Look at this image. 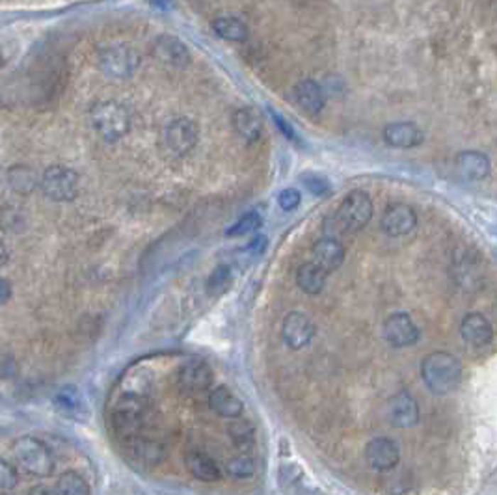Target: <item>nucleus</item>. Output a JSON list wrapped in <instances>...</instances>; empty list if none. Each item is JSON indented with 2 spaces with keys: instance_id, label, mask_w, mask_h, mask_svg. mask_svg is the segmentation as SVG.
I'll return each instance as SVG.
<instances>
[{
  "instance_id": "1",
  "label": "nucleus",
  "mask_w": 497,
  "mask_h": 495,
  "mask_svg": "<svg viewBox=\"0 0 497 495\" xmlns=\"http://www.w3.org/2000/svg\"><path fill=\"white\" fill-rule=\"evenodd\" d=\"M421 378L434 395L445 397L462 384V363L449 352H430L421 361Z\"/></svg>"
},
{
  "instance_id": "2",
  "label": "nucleus",
  "mask_w": 497,
  "mask_h": 495,
  "mask_svg": "<svg viewBox=\"0 0 497 495\" xmlns=\"http://www.w3.org/2000/svg\"><path fill=\"white\" fill-rule=\"evenodd\" d=\"M89 119L95 133L106 142H116L124 138L131 129V116L124 104L116 101H101L89 112Z\"/></svg>"
},
{
  "instance_id": "3",
  "label": "nucleus",
  "mask_w": 497,
  "mask_h": 495,
  "mask_svg": "<svg viewBox=\"0 0 497 495\" xmlns=\"http://www.w3.org/2000/svg\"><path fill=\"white\" fill-rule=\"evenodd\" d=\"M13 455L17 464L30 475L45 479L55 471V456L49 447L34 436L19 437L13 443Z\"/></svg>"
},
{
  "instance_id": "4",
  "label": "nucleus",
  "mask_w": 497,
  "mask_h": 495,
  "mask_svg": "<svg viewBox=\"0 0 497 495\" xmlns=\"http://www.w3.org/2000/svg\"><path fill=\"white\" fill-rule=\"evenodd\" d=\"M371 218H373V201L369 194L364 190H354L341 201L339 209L334 216V226L335 231L341 233H356L364 229Z\"/></svg>"
},
{
  "instance_id": "5",
  "label": "nucleus",
  "mask_w": 497,
  "mask_h": 495,
  "mask_svg": "<svg viewBox=\"0 0 497 495\" xmlns=\"http://www.w3.org/2000/svg\"><path fill=\"white\" fill-rule=\"evenodd\" d=\"M40 188L53 201H73L79 194V173L67 166H50L40 177Z\"/></svg>"
},
{
  "instance_id": "6",
  "label": "nucleus",
  "mask_w": 497,
  "mask_h": 495,
  "mask_svg": "<svg viewBox=\"0 0 497 495\" xmlns=\"http://www.w3.org/2000/svg\"><path fill=\"white\" fill-rule=\"evenodd\" d=\"M197 136L200 131L192 119L178 118L168 123V127L164 129V146L173 157H185L196 148Z\"/></svg>"
},
{
  "instance_id": "7",
  "label": "nucleus",
  "mask_w": 497,
  "mask_h": 495,
  "mask_svg": "<svg viewBox=\"0 0 497 495\" xmlns=\"http://www.w3.org/2000/svg\"><path fill=\"white\" fill-rule=\"evenodd\" d=\"M99 64L106 75L112 77H127L134 73L140 65L138 53L129 45H112L99 56Z\"/></svg>"
},
{
  "instance_id": "8",
  "label": "nucleus",
  "mask_w": 497,
  "mask_h": 495,
  "mask_svg": "<svg viewBox=\"0 0 497 495\" xmlns=\"http://www.w3.org/2000/svg\"><path fill=\"white\" fill-rule=\"evenodd\" d=\"M281 337L285 347L290 350H302L311 343V339L315 337V324L305 313L293 311L283 319L281 326Z\"/></svg>"
},
{
  "instance_id": "9",
  "label": "nucleus",
  "mask_w": 497,
  "mask_h": 495,
  "mask_svg": "<svg viewBox=\"0 0 497 495\" xmlns=\"http://www.w3.org/2000/svg\"><path fill=\"white\" fill-rule=\"evenodd\" d=\"M382 332H384V339L388 341V344H391L393 348L412 347V344L417 343L419 335H421V332H419V328L408 313L389 315Z\"/></svg>"
},
{
  "instance_id": "10",
  "label": "nucleus",
  "mask_w": 497,
  "mask_h": 495,
  "mask_svg": "<svg viewBox=\"0 0 497 495\" xmlns=\"http://www.w3.org/2000/svg\"><path fill=\"white\" fill-rule=\"evenodd\" d=\"M365 460L374 471H389L399 464L400 449L391 437H374L365 447Z\"/></svg>"
},
{
  "instance_id": "11",
  "label": "nucleus",
  "mask_w": 497,
  "mask_h": 495,
  "mask_svg": "<svg viewBox=\"0 0 497 495\" xmlns=\"http://www.w3.org/2000/svg\"><path fill=\"white\" fill-rule=\"evenodd\" d=\"M417 226V214L406 203H393L382 216V229L388 236H404Z\"/></svg>"
},
{
  "instance_id": "12",
  "label": "nucleus",
  "mask_w": 497,
  "mask_h": 495,
  "mask_svg": "<svg viewBox=\"0 0 497 495\" xmlns=\"http://www.w3.org/2000/svg\"><path fill=\"white\" fill-rule=\"evenodd\" d=\"M212 378H214V374H212V369L209 367L207 363L202 361V359H190L179 369L178 382L179 388L185 389V391L197 393L211 388Z\"/></svg>"
},
{
  "instance_id": "13",
  "label": "nucleus",
  "mask_w": 497,
  "mask_h": 495,
  "mask_svg": "<svg viewBox=\"0 0 497 495\" xmlns=\"http://www.w3.org/2000/svg\"><path fill=\"white\" fill-rule=\"evenodd\" d=\"M388 415L391 425L399 428L415 427L419 421V408L415 398L408 391H399L388 406Z\"/></svg>"
},
{
  "instance_id": "14",
  "label": "nucleus",
  "mask_w": 497,
  "mask_h": 495,
  "mask_svg": "<svg viewBox=\"0 0 497 495\" xmlns=\"http://www.w3.org/2000/svg\"><path fill=\"white\" fill-rule=\"evenodd\" d=\"M345 261V246L341 244L334 236H324L313 246V259L317 266L324 270L326 274H330L334 270L339 268Z\"/></svg>"
},
{
  "instance_id": "15",
  "label": "nucleus",
  "mask_w": 497,
  "mask_h": 495,
  "mask_svg": "<svg viewBox=\"0 0 497 495\" xmlns=\"http://www.w3.org/2000/svg\"><path fill=\"white\" fill-rule=\"evenodd\" d=\"M462 339L471 347H488L493 339V328L483 313H468L460 324Z\"/></svg>"
},
{
  "instance_id": "16",
  "label": "nucleus",
  "mask_w": 497,
  "mask_h": 495,
  "mask_svg": "<svg viewBox=\"0 0 497 495\" xmlns=\"http://www.w3.org/2000/svg\"><path fill=\"white\" fill-rule=\"evenodd\" d=\"M384 140L391 148L412 149L423 142V131L415 123L410 121L389 123L384 129Z\"/></svg>"
},
{
  "instance_id": "17",
  "label": "nucleus",
  "mask_w": 497,
  "mask_h": 495,
  "mask_svg": "<svg viewBox=\"0 0 497 495\" xmlns=\"http://www.w3.org/2000/svg\"><path fill=\"white\" fill-rule=\"evenodd\" d=\"M155 56L170 67H185L190 62V53H188L187 45L173 36H160L155 41Z\"/></svg>"
},
{
  "instance_id": "18",
  "label": "nucleus",
  "mask_w": 497,
  "mask_h": 495,
  "mask_svg": "<svg viewBox=\"0 0 497 495\" xmlns=\"http://www.w3.org/2000/svg\"><path fill=\"white\" fill-rule=\"evenodd\" d=\"M458 173L468 181H483L490 175V158L481 151H462L457 155Z\"/></svg>"
},
{
  "instance_id": "19",
  "label": "nucleus",
  "mask_w": 497,
  "mask_h": 495,
  "mask_svg": "<svg viewBox=\"0 0 497 495\" xmlns=\"http://www.w3.org/2000/svg\"><path fill=\"white\" fill-rule=\"evenodd\" d=\"M209 406H211L212 412H217L220 417H226V419H235V417H241L244 412V404L235 393L231 391L226 386H218L211 391L209 395Z\"/></svg>"
},
{
  "instance_id": "20",
  "label": "nucleus",
  "mask_w": 497,
  "mask_h": 495,
  "mask_svg": "<svg viewBox=\"0 0 497 495\" xmlns=\"http://www.w3.org/2000/svg\"><path fill=\"white\" fill-rule=\"evenodd\" d=\"M295 99L298 107L307 114H319L324 108V92L315 80H304L295 88Z\"/></svg>"
},
{
  "instance_id": "21",
  "label": "nucleus",
  "mask_w": 497,
  "mask_h": 495,
  "mask_svg": "<svg viewBox=\"0 0 497 495\" xmlns=\"http://www.w3.org/2000/svg\"><path fill=\"white\" fill-rule=\"evenodd\" d=\"M187 467L196 479L203 482H217L222 479L220 467L211 456L202 451H192L187 455Z\"/></svg>"
},
{
  "instance_id": "22",
  "label": "nucleus",
  "mask_w": 497,
  "mask_h": 495,
  "mask_svg": "<svg viewBox=\"0 0 497 495\" xmlns=\"http://www.w3.org/2000/svg\"><path fill=\"white\" fill-rule=\"evenodd\" d=\"M326 278H328V274H326L324 270L317 266L315 263H311V261L310 263H304L300 268L296 270V285L304 290L305 295L315 296L319 293H322L326 285Z\"/></svg>"
},
{
  "instance_id": "23",
  "label": "nucleus",
  "mask_w": 497,
  "mask_h": 495,
  "mask_svg": "<svg viewBox=\"0 0 497 495\" xmlns=\"http://www.w3.org/2000/svg\"><path fill=\"white\" fill-rule=\"evenodd\" d=\"M233 127L244 142H256L261 136V119L251 108H241L233 114Z\"/></svg>"
},
{
  "instance_id": "24",
  "label": "nucleus",
  "mask_w": 497,
  "mask_h": 495,
  "mask_svg": "<svg viewBox=\"0 0 497 495\" xmlns=\"http://www.w3.org/2000/svg\"><path fill=\"white\" fill-rule=\"evenodd\" d=\"M227 434L231 437V442L235 443V447H239L241 451H248L256 442V428L248 419H242V415L231 419Z\"/></svg>"
},
{
  "instance_id": "25",
  "label": "nucleus",
  "mask_w": 497,
  "mask_h": 495,
  "mask_svg": "<svg viewBox=\"0 0 497 495\" xmlns=\"http://www.w3.org/2000/svg\"><path fill=\"white\" fill-rule=\"evenodd\" d=\"M212 28L222 40L239 41V43L248 40V26L236 17H220L212 23Z\"/></svg>"
},
{
  "instance_id": "26",
  "label": "nucleus",
  "mask_w": 497,
  "mask_h": 495,
  "mask_svg": "<svg viewBox=\"0 0 497 495\" xmlns=\"http://www.w3.org/2000/svg\"><path fill=\"white\" fill-rule=\"evenodd\" d=\"M55 495H89V486L79 473L65 471L56 482Z\"/></svg>"
},
{
  "instance_id": "27",
  "label": "nucleus",
  "mask_w": 497,
  "mask_h": 495,
  "mask_svg": "<svg viewBox=\"0 0 497 495\" xmlns=\"http://www.w3.org/2000/svg\"><path fill=\"white\" fill-rule=\"evenodd\" d=\"M227 473L235 479H248L256 473V462L248 452L236 455L227 460Z\"/></svg>"
},
{
  "instance_id": "28",
  "label": "nucleus",
  "mask_w": 497,
  "mask_h": 495,
  "mask_svg": "<svg viewBox=\"0 0 497 495\" xmlns=\"http://www.w3.org/2000/svg\"><path fill=\"white\" fill-rule=\"evenodd\" d=\"M263 224V218L259 212H248L244 214L239 222H235L229 229L226 231L227 236H244L248 233H253L256 229H259Z\"/></svg>"
},
{
  "instance_id": "29",
  "label": "nucleus",
  "mask_w": 497,
  "mask_h": 495,
  "mask_svg": "<svg viewBox=\"0 0 497 495\" xmlns=\"http://www.w3.org/2000/svg\"><path fill=\"white\" fill-rule=\"evenodd\" d=\"M229 283H231V270H229V266L220 265L218 268H214V272L209 278V295H220L229 287Z\"/></svg>"
},
{
  "instance_id": "30",
  "label": "nucleus",
  "mask_w": 497,
  "mask_h": 495,
  "mask_svg": "<svg viewBox=\"0 0 497 495\" xmlns=\"http://www.w3.org/2000/svg\"><path fill=\"white\" fill-rule=\"evenodd\" d=\"M17 481H19V477H17L15 467L8 460L0 458V490H13Z\"/></svg>"
},
{
  "instance_id": "31",
  "label": "nucleus",
  "mask_w": 497,
  "mask_h": 495,
  "mask_svg": "<svg viewBox=\"0 0 497 495\" xmlns=\"http://www.w3.org/2000/svg\"><path fill=\"white\" fill-rule=\"evenodd\" d=\"M0 226L4 227L6 231L15 233V231H19V227L25 226V218L15 209H4V211L0 212Z\"/></svg>"
},
{
  "instance_id": "32",
  "label": "nucleus",
  "mask_w": 497,
  "mask_h": 495,
  "mask_svg": "<svg viewBox=\"0 0 497 495\" xmlns=\"http://www.w3.org/2000/svg\"><path fill=\"white\" fill-rule=\"evenodd\" d=\"M10 183L11 187L17 188V190H32L36 187L34 172L25 170V175H21V168H15V170H11Z\"/></svg>"
},
{
  "instance_id": "33",
  "label": "nucleus",
  "mask_w": 497,
  "mask_h": 495,
  "mask_svg": "<svg viewBox=\"0 0 497 495\" xmlns=\"http://www.w3.org/2000/svg\"><path fill=\"white\" fill-rule=\"evenodd\" d=\"M300 201L302 196L296 188H285V190L278 196V203H280V207L283 211H295L296 207L300 205Z\"/></svg>"
},
{
  "instance_id": "34",
  "label": "nucleus",
  "mask_w": 497,
  "mask_h": 495,
  "mask_svg": "<svg viewBox=\"0 0 497 495\" xmlns=\"http://www.w3.org/2000/svg\"><path fill=\"white\" fill-rule=\"evenodd\" d=\"M304 183H305V187L310 188L311 194H315V196H326V194L330 192V183L326 181L324 177L305 175Z\"/></svg>"
},
{
  "instance_id": "35",
  "label": "nucleus",
  "mask_w": 497,
  "mask_h": 495,
  "mask_svg": "<svg viewBox=\"0 0 497 495\" xmlns=\"http://www.w3.org/2000/svg\"><path fill=\"white\" fill-rule=\"evenodd\" d=\"M58 402L62 408H67V410H77L80 406L79 393L75 388H64L58 393Z\"/></svg>"
},
{
  "instance_id": "36",
  "label": "nucleus",
  "mask_w": 497,
  "mask_h": 495,
  "mask_svg": "<svg viewBox=\"0 0 497 495\" xmlns=\"http://www.w3.org/2000/svg\"><path fill=\"white\" fill-rule=\"evenodd\" d=\"M271 114H272V119H274V121H276V123H278V127H280V129H281V133L285 134V136H287V138H290V140H296L295 129L290 127L289 123H287V121H285V119L281 118V116H280V114H278V112H274V110H271Z\"/></svg>"
},
{
  "instance_id": "37",
  "label": "nucleus",
  "mask_w": 497,
  "mask_h": 495,
  "mask_svg": "<svg viewBox=\"0 0 497 495\" xmlns=\"http://www.w3.org/2000/svg\"><path fill=\"white\" fill-rule=\"evenodd\" d=\"M265 248H266V236L259 235V236H256V239H253L250 244H248L246 251L251 255H261L263 251H265Z\"/></svg>"
},
{
  "instance_id": "38",
  "label": "nucleus",
  "mask_w": 497,
  "mask_h": 495,
  "mask_svg": "<svg viewBox=\"0 0 497 495\" xmlns=\"http://www.w3.org/2000/svg\"><path fill=\"white\" fill-rule=\"evenodd\" d=\"M13 295V289H11V283L6 278H0V305H6L11 300Z\"/></svg>"
},
{
  "instance_id": "39",
  "label": "nucleus",
  "mask_w": 497,
  "mask_h": 495,
  "mask_svg": "<svg viewBox=\"0 0 497 495\" xmlns=\"http://www.w3.org/2000/svg\"><path fill=\"white\" fill-rule=\"evenodd\" d=\"M28 495H55V488H49V486H34Z\"/></svg>"
},
{
  "instance_id": "40",
  "label": "nucleus",
  "mask_w": 497,
  "mask_h": 495,
  "mask_svg": "<svg viewBox=\"0 0 497 495\" xmlns=\"http://www.w3.org/2000/svg\"><path fill=\"white\" fill-rule=\"evenodd\" d=\"M8 261H10V250H8V246L4 244V241H0V268H2Z\"/></svg>"
}]
</instances>
